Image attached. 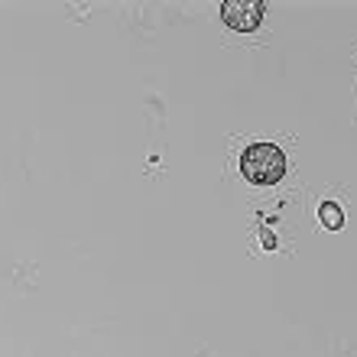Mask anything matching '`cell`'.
I'll list each match as a JSON object with an SVG mask.
<instances>
[{
  "label": "cell",
  "instance_id": "7a4b0ae2",
  "mask_svg": "<svg viewBox=\"0 0 357 357\" xmlns=\"http://www.w3.org/2000/svg\"><path fill=\"white\" fill-rule=\"evenodd\" d=\"M264 13H266L264 0H225L221 3V17L237 33H254L264 23Z\"/></svg>",
  "mask_w": 357,
  "mask_h": 357
},
{
  "label": "cell",
  "instance_id": "3957f363",
  "mask_svg": "<svg viewBox=\"0 0 357 357\" xmlns=\"http://www.w3.org/2000/svg\"><path fill=\"white\" fill-rule=\"evenodd\" d=\"M319 218H321V225L328 227V231H338V227L344 225V215H341V208L335 205V202H321Z\"/></svg>",
  "mask_w": 357,
  "mask_h": 357
},
{
  "label": "cell",
  "instance_id": "6da1fadb",
  "mask_svg": "<svg viewBox=\"0 0 357 357\" xmlns=\"http://www.w3.org/2000/svg\"><path fill=\"white\" fill-rule=\"evenodd\" d=\"M241 172L254 185H273L286 176V153L276 143H254L241 156Z\"/></svg>",
  "mask_w": 357,
  "mask_h": 357
}]
</instances>
